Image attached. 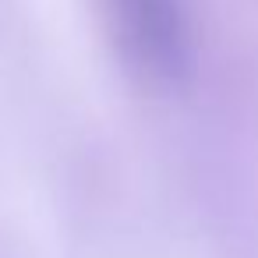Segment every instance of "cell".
I'll list each match as a JSON object with an SVG mask.
<instances>
[{
	"instance_id": "6da1fadb",
	"label": "cell",
	"mask_w": 258,
	"mask_h": 258,
	"mask_svg": "<svg viewBox=\"0 0 258 258\" xmlns=\"http://www.w3.org/2000/svg\"><path fill=\"white\" fill-rule=\"evenodd\" d=\"M124 53L152 85H180L191 75V32L180 0H113Z\"/></svg>"
}]
</instances>
